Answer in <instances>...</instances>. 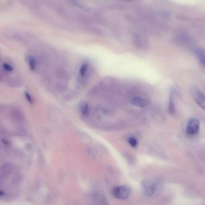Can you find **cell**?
Wrapping results in <instances>:
<instances>
[{"label": "cell", "instance_id": "obj_1", "mask_svg": "<svg viewBox=\"0 0 205 205\" xmlns=\"http://www.w3.org/2000/svg\"><path fill=\"white\" fill-rule=\"evenodd\" d=\"M143 192L147 197H154L160 193L161 187L160 181L154 179H147L141 182Z\"/></svg>", "mask_w": 205, "mask_h": 205}, {"label": "cell", "instance_id": "obj_2", "mask_svg": "<svg viewBox=\"0 0 205 205\" xmlns=\"http://www.w3.org/2000/svg\"><path fill=\"white\" fill-rule=\"evenodd\" d=\"M112 193L114 197L118 199L125 200L130 197L131 188L126 185L115 186L112 190Z\"/></svg>", "mask_w": 205, "mask_h": 205}, {"label": "cell", "instance_id": "obj_3", "mask_svg": "<svg viewBox=\"0 0 205 205\" xmlns=\"http://www.w3.org/2000/svg\"><path fill=\"white\" fill-rule=\"evenodd\" d=\"M200 123L197 119H191L187 123L186 131L189 135H194L198 132L199 130Z\"/></svg>", "mask_w": 205, "mask_h": 205}, {"label": "cell", "instance_id": "obj_4", "mask_svg": "<svg viewBox=\"0 0 205 205\" xmlns=\"http://www.w3.org/2000/svg\"><path fill=\"white\" fill-rule=\"evenodd\" d=\"M92 199L93 205H109L107 200L101 194H95Z\"/></svg>", "mask_w": 205, "mask_h": 205}, {"label": "cell", "instance_id": "obj_5", "mask_svg": "<svg viewBox=\"0 0 205 205\" xmlns=\"http://www.w3.org/2000/svg\"><path fill=\"white\" fill-rule=\"evenodd\" d=\"M131 102L133 105L140 107H144L148 104V101L146 99L139 97H135L132 98Z\"/></svg>", "mask_w": 205, "mask_h": 205}, {"label": "cell", "instance_id": "obj_6", "mask_svg": "<svg viewBox=\"0 0 205 205\" xmlns=\"http://www.w3.org/2000/svg\"><path fill=\"white\" fill-rule=\"evenodd\" d=\"M195 100L196 103L201 108L203 109H205V102L204 95L201 91H196L194 94Z\"/></svg>", "mask_w": 205, "mask_h": 205}, {"label": "cell", "instance_id": "obj_7", "mask_svg": "<svg viewBox=\"0 0 205 205\" xmlns=\"http://www.w3.org/2000/svg\"><path fill=\"white\" fill-rule=\"evenodd\" d=\"M28 61L31 70L33 71L35 69L37 66V61L35 58L32 56H29L28 58Z\"/></svg>", "mask_w": 205, "mask_h": 205}, {"label": "cell", "instance_id": "obj_8", "mask_svg": "<svg viewBox=\"0 0 205 205\" xmlns=\"http://www.w3.org/2000/svg\"><path fill=\"white\" fill-rule=\"evenodd\" d=\"M195 54L201 63L204 65V53L202 49H197L195 51Z\"/></svg>", "mask_w": 205, "mask_h": 205}, {"label": "cell", "instance_id": "obj_9", "mask_svg": "<svg viewBox=\"0 0 205 205\" xmlns=\"http://www.w3.org/2000/svg\"><path fill=\"white\" fill-rule=\"evenodd\" d=\"M169 112L170 114H174L175 112L174 105L173 97L172 94L170 95L169 103Z\"/></svg>", "mask_w": 205, "mask_h": 205}, {"label": "cell", "instance_id": "obj_10", "mask_svg": "<svg viewBox=\"0 0 205 205\" xmlns=\"http://www.w3.org/2000/svg\"><path fill=\"white\" fill-rule=\"evenodd\" d=\"M81 111L83 115H87L89 111V107L88 104H81Z\"/></svg>", "mask_w": 205, "mask_h": 205}, {"label": "cell", "instance_id": "obj_11", "mask_svg": "<svg viewBox=\"0 0 205 205\" xmlns=\"http://www.w3.org/2000/svg\"><path fill=\"white\" fill-rule=\"evenodd\" d=\"M88 65L87 64H83L80 69V73L81 76H84L86 74L88 70Z\"/></svg>", "mask_w": 205, "mask_h": 205}, {"label": "cell", "instance_id": "obj_12", "mask_svg": "<svg viewBox=\"0 0 205 205\" xmlns=\"http://www.w3.org/2000/svg\"><path fill=\"white\" fill-rule=\"evenodd\" d=\"M128 142L133 147H135L137 145L138 142L136 139L134 137H130L129 139Z\"/></svg>", "mask_w": 205, "mask_h": 205}, {"label": "cell", "instance_id": "obj_13", "mask_svg": "<svg viewBox=\"0 0 205 205\" xmlns=\"http://www.w3.org/2000/svg\"><path fill=\"white\" fill-rule=\"evenodd\" d=\"M2 66L3 67L4 69L5 70H6V71L8 72H12L13 71V67L9 64H7V63H3V64H2Z\"/></svg>", "mask_w": 205, "mask_h": 205}, {"label": "cell", "instance_id": "obj_14", "mask_svg": "<svg viewBox=\"0 0 205 205\" xmlns=\"http://www.w3.org/2000/svg\"><path fill=\"white\" fill-rule=\"evenodd\" d=\"M25 96L26 98V99H27V101L30 104H33V100L32 99V97L31 96L30 94L28 92L26 91L25 93Z\"/></svg>", "mask_w": 205, "mask_h": 205}, {"label": "cell", "instance_id": "obj_15", "mask_svg": "<svg viewBox=\"0 0 205 205\" xmlns=\"http://www.w3.org/2000/svg\"><path fill=\"white\" fill-rule=\"evenodd\" d=\"M2 142L4 143L6 145H8V141H7V140H4V139H3V140H2Z\"/></svg>", "mask_w": 205, "mask_h": 205}, {"label": "cell", "instance_id": "obj_16", "mask_svg": "<svg viewBox=\"0 0 205 205\" xmlns=\"http://www.w3.org/2000/svg\"><path fill=\"white\" fill-rule=\"evenodd\" d=\"M5 195L4 192L2 191H0V196H3Z\"/></svg>", "mask_w": 205, "mask_h": 205}]
</instances>
